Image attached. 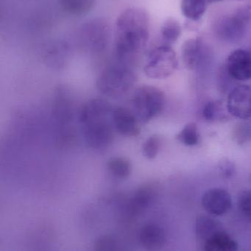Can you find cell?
Segmentation results:
<instances>
[{"label": "cell", "instance_id": "obj_14", "mask_svg": "<svg viewBox=\"0 0 251 251\" xmlns=\"http://www.w3.org/2000/svg\"><path fill=\"white\" fill-rule=\"evenodd\" d=\"M208 0H181V13L191 22H198L207 10Z\"/></svg>", "mask_w": 251, "mask_h": 251}, {"label": "cell", "instance_id": "obj_10", "mask_svg": "<svg viewBox=\"0 0 251 251\" xmlns=\"http://www.w3.org/2000/svg\"><path fill=\"white\" fill-rule=\"evenodd\" d=\"M229 76L237 81L251 79V52L246 50L238 49L228 55L225 64Z\"/></svg>", "mask_w": 251, "mask_h": 251}, {"label": "cell", "instance_id": "obj_5", "mask_svg": "<svg viewBox=\"0 0 251 251\" xmlns=\"http://www.w3.org/2000/svg\"><path fill=\"white\" fill-rule=\"evenodd\" d=\"M178 66L176 53L170 45L162 44L149 52L144 72L150 79H164L169 77Z\"/></svg>", "mask_w": 251, "mask_h": 251}, {"label": "cell", "instance_id": "obj_15", "mask_svg": "<svg viewBox=\"0 0 251 251\" xmlns=\"http://www.w3.org/2000/svg\"><path fill=\"white\" fill-rule=\"evenodd\" d=\"M196 234L202 243L217 231L223 229L221 223L209 216L199 217L196 221Z\"/></svg>", "mask_w": 251, "mask_h": 251}, {"label": "cell", "instance_id": "obj_23", "mask_svg": "<svg viewBox=\"0 0 251 251\" xmlns=\"http://www.w3.org/2000/svg\"><path fill=\"white\" fill-rule=\"evenodd\" d=\"M238 207L242 215L251 223V190L243 192L238 200Z\"/></svg>", "mask_w": 251, "mask_h": 251}, {"label": "cell", "instance_id": "obj_16", "mask_svg": "<svg viewBox=\"0 0 251 251\" xmlns=\"http://www.w3.org/2000/svg\"><path fill=\"white\" fill-rule=\"evenodd\" d=\"M97 0H60L62 10L73 16H82L93 10Z\"/></svg>", "mask_w": 251, "mask_h": 251}, {"label": "cell", "instance_id": "obj_7", "mask_svg": "<svg viewBox=\"0 0 251 251\" xmlns=\"http://www.w3.org/2000/svg\"><path fill=\"white\" fill-rule=\"evenodd\" d=\"M209 51L202 38H190L184 41L181 48V58L186 69L197 71L201 69L209 58Z\"/></svg>", "mask_w": 251, "mask_h": 251}, {"label": "cell", "instance_id": "obj_20", "mask_svg": "<svg viewBox=\"0 0 251 251\" xmlns=\"http://www.w3.org/2000/svg\"><path fill=\"white\" fill-rule=\"evenodd\" d=\"M176 139L186 146H194L198 144L200 134L197 126L194 122L187 124L177 134Z\"/></svg>", "mask_w": 251, "mask_h": 251}, {"label": "cell", "instance_id": "obj_18", "mask_svg": "<svg viewBox=\"0 0 251 251\" xmlns=\"http://www.w3.org/2000/svg\"><path fill=\"white\" fill-rule=\"evenodd\" d=\"M226 104L224 106L223 101L218 100L210 101L203 109V116L209 122H222L227 120L229 114H227Z\"/></svg>", "mask_w": 251, "mask_h": 251}, {"label": "cell", "instance_id": "obj_3", "mask_svg": "<svg viewBox=\"0 0 251 251\" xmlns=\"http://www.w3.org/2000/svg\"><path fill=\"white\" fill-rule=\"evenodd\" d=\"M136 82L132 67L115 63L102 71L97 80V88L103 95L119 98L131 91Z\"/></svg>", "mask_w": 251, "mask_h": 251}, {"label": "cell", "instance_id": "obj_22", "mask_svg": "<svg viewBox=\"0 0 251 251\" xmlns=\"http://www.w3.org/2000/svg\"><path fill=\"white\" fill-rule=\"evenodd\" d=\"M162 147V139L157 134H153L146 139L141 147L143 156L147 159H153L159 154Z\"/></svg>", "mask_w": 251, "mask_h": 251}, {"label": "cell", "instance_id": "obj_25", "mask_svg": "<svg viewBox=\"0 0 251 251\" xmlns=\"http://www.w3.org/2000/svg\"><path fill=\"white\" fill-rule=\"evenodd\" d=\"M209 3L218 2V1H224V0H208Z\"/></svg>", "mask_w": 251, "mask_h": 251}, {"label": "cell", "instance_id": "obj_8", "mask_svg": "<svg viewBox=\"0 0 251 251\" xmlns=\"http://www.w3.org/2000/svg\"><path fill=\"white\" fill-rule=\"evenodd\" d=\"M227 110L230 116L240 120L251 118V88L238 85L231 90L227 99Z\"/></svg>", "mask_w": 251, "mask_h": 251}, {"label": "cell", "instance_id": "obj_24", "mask_svg": "<svg viewBox=\"0 0 251 251\" xmlns=\"http://www.w3.org/2000/svg\"><path fill=\"white\" fill-rule=\"evenodd\" d=\"M218 172L223 178L230 179L235 175V164L228 158H223L218 164Z\"/></svg>", "mask_w": 251, "mask_h": 251}, {"label": "cell", "instance_id": "obj_2", "mask_svg": "<svg viewBox=\"0 0 251 251\" xmlns=\"http://www.w3.org/2000/svg\"><path fill=\"white\" fill-rule=\"evenodd\" d=\"M113 109L103 100H90L80 112L79 122L84 140L93 149H104L112 143L114 127Z\"/></svg>", "mask_w": 251, "mask_h": 251}, {"label": "cell", "instance_id": "obj_4", "mask_svg": "<svg viewBox=\"0 0 251 251\" xmlns=\"http://www.w3.org/2000/svg\"><path fill=\"white\" fill-rule=\"evenodd\" d=\"M165 104L163 91L151 85L137 88L132 98L133 112L140 124H147L162 113Z\"/></svg>", "mask_w": 251, "mask_h": 251}, {"label": "cell", "instance_id": "obj_17", "mask_svg": "<svg viewBox=\"0 0 251 251\" xmlns=\"http://www.w3.org/2000/svg\"><path fill=\"white\" fill-rule=\"evenodd\" d=\"M107 170L109 174L116 179H126L132 173L131 162L122 156L111 158L107 162Z\"/></svg>", "mask_w": 251, "mask_h": 251}, {"label": "cell", "instance_id": "obj_21", "mask_svg": "<svg viewBox=\"0 0 251 251\" xmlns=\"http://www.w3.org/2000/svg\"><path fill=\"white\" fill-rule=\"evenodd\" d=\"M233 138L238 145H245L251 142V118L242 120L233 131Z\"/></svg>", "mask_w": 251, "mask_h": 251}, {"label": "cell", "instance_id": "obj_6", "mask_svg": "<svg viewBox=\"0 0 251 251\" xmlns=\"http://www.w3.org/2000/svg\"><path fill=\"white\" fill-rule=\"evenodd\" d=\"M251 22V7L246 6L221 18L216 24L215 31L223 41L237 43L246 35Z\"/></svg>", "mask_w": 251, "mask_h": 251}, {"label": "cell", "instance_id": "obj_11", "mask_svg": "<svg viewBox=\"0 0 251 251\" xmlns=\"http://www.w3.org/2000/svg\"><path fill=\"white\" fill-rule=\"evenodd\" d=\"M203 209L214 216H221L231 209L232 199L227 190L222 188L208 190L202 196Z\"/></svg>", "mask_w": 251, "mask_h": 251}, {"label": "cell", "instance_id": "obj_1", "mask_svg": "<svg viewBox=\"0 0 251 251\" xmlns=\"http://www.w3.org/2000/svg\"><path fill=\"white\" fill-rule=\"evenodd\" d=\"M148 13L139 7L125 9L115 22V54L118 63L132 67L150 38Z\"/></svg>", "mask_w": 251, "mask_h": 251}, {"label": "cell", "instance_id": "obj_9", "mask_svg": "<svg viewBox=\"0 0 251 251\" xmlns=\"http://www.w3.org/2000/svg\"><path fill=\"white\" fill-rule=\"evenodd\" d=\"M83 40L94 50H103L109 41L110 27L102 19L88 21L80 29Z\"/></svg>", "mask_w": 251, "mask_h": 251}, {"label": "cell", "instance_id": "obj_13", "mask_svg": "<svg viewBox=\"0 0 251 251\" xmlns=\"http://www.w3.org/2000/svg\"><path fill=\"white\" fill-rule=\"evenodd\" d=\"M204 251H238L237 242L224 229L217 231L203 243Z\"/></svg>", "mask_w": 251, "mask_h": 251}, {"label": "cell", "instance_id": "obj_19", "mask_svg": "<svg viewBox=\"0 0 251 251\" xmlns=\"http://www.w3.org/2000/svg\"><path fill=\"white\" fill-rule=\"evenodd\" d=\"M182 28L176 19L169 18L162 24L161 35L165 44L171 45L178 41L181 37Z\"/></svg>", "mask_w": 251, "mask_h": 251}, {"label": "cell", "instance_id": "obj_12", "mask_svg": "<svg viewBox=\"0 0 251 251\" xmlns=\"http://www.w3.org/2000/svg\"><path fill=\"white\" fill-rule=\"evenodd\" d=\"M113 125L117 132L125 137H137L140 132L139 121L134 112L125 107L113 109Z\"/></svg>", "mask_w": 251, "mask_h": 251}]
</instances>
